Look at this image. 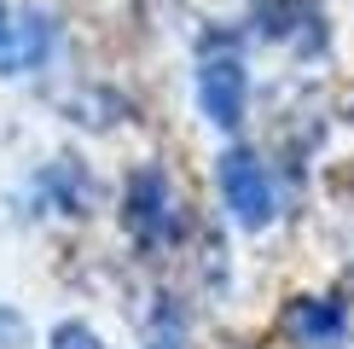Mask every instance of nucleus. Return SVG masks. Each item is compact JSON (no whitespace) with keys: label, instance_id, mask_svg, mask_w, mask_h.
<instances>
[{"label":"nucleus","instance_id":"f257e3e1","mask_svg":"<svg viewBox=\"0 0 354 349\" xmlns=\"http://www.w3.org/2000/svg\"><path fill=\"white\" fill-rule=\"evenodd\" d=\"M215 181H221L227 210L239 215L244 227H268L273 222V181H268V169H261L250 152H227L215 163Z\"/></svg>","mask_w":354,"mask_h":349},{"label":"nucleus","instance_id":"f03ea898","mask_svg":"<svg viewBox=\"0 0 354 349\" xmlns=\"http://www.w3.org/2000/svg\"><path fill=\"white\" fill-rule=\"evenodd\" d=\"M244 64H239V53L232 47H209L203 53V64H198V105L203 116H209L215 128H239L244 123Z\"/></svg>","mask_w":354,"mask_h":349},{"label":"nucleus","instance_id":"7ed1b4c3","mask_svg":"<svg viewBox=\"0 0 354 349\" xmlns=\"http://www.w3.org/2000/svg\"><path fill=\"white\" fill-rule=\"evenodd\" d=\"M128 233H140L145 244L169 239L174 227H180V204H174V186L163 181V169H140L134 181H128V210H122Z\"/></svg>","mask_w":354,"mask_h":349},{"label":"nucleus","instance_id":"20e7f679","mask_svg":"<svg viewBox=\"0 0 354 349\" xmlns=\"http://www.w3.org/2000/svg\"><path fill=\"white\" fill-rule=\"evenodd\" d=\"M290 326L302 332V338H337V332H343V309H337V303H326V297H302L297 309H290Z\"/></svg>","mask_w":354,"mask_h":349},{"label":"nucleus","instance_id":"39448f33","mask_svg":"<svg viewBox=\"0 0 354 349\" xmlns=\"http://www.w3.org/2000/svg\"><path fill=\"white\" fill-rule=\"evenodd\" d=\"M53 349H99V338H93L87 326H76V320H70V326L53 332Z\"/></svg>","mask_w":354,"mask_h":349},{"label":"nucleus","instance_id":"423d86ee","mask_svg":"<svg viewBox=\"0 0 354 349\" xmlns=\"http://www.w3.org/2000/svg\"><path fill=\"white\" fill-rule=\"evenodd\" d=\"M0 64L12 70V24H6V6H0Z\"/></svg>","mask_w":354,"mask_h":349}]
</instances>
